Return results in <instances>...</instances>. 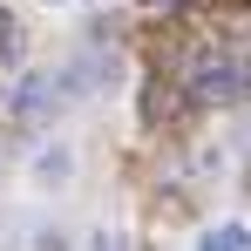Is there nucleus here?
<instances>
[{
	"label": "nucleus",
	"mask_w": 251,
	"mask_h": 251,
	"mask_svg": "<svg viewBox=\"0 0 251 251\" xmlns=\"http://www.w3.org/2000/svg\"><path fill=\"white\" fill-rule=\"evenodd\" d=\"M190 88H197L204 102H231V95L245 88V68H238V61H224V54H204V61L190 68Z\"/></svg>",
	"instance_id": "f257e3e1"
},
{
	"label": "nucleus",
	"mask_w": 251,
	"mask_h": 251,
	"mask_svg": "<svg viewBox=\"0 0 251 251\" xmlns=\"http://www.w3.org/2000/svg\"><path fill=\"white\" fill-rule=\"evenodd\" d=\"M197 251H251V231L245 224H217V231H204Z\"/></svg>",
	"instance_id": "f03ea898"
},
{
	"label": "nucleus",
	"mask_w": 251,
	"mask_h": 251,
	"mask_svg": "<svg viewBox=\"0 0 251 251\" xmlns=\"http://www.w3.org/2000/svg\"><path fill=\"white\" fill-rule=\"evenodd\" d=\"M14 54H21V41H14V14L0 7V61H14Z\"/></svg>",
	"instance_id": "7ed1b4c3"
},
{
	"label": "nucleus",
	"mask_w": 251,
	"mask_h": 251,
	"mask_svg": "<svg viewBox=\"0 0 251 251\" xmlns=\"http://www.w3.org/2000/svg\"><path fill=\"white\" fill-rule=\"evenodd\" d=\"M143 7H156V14H170V7H183V0H143Z\"/></svg>",
	"instance_id": "20e7f679"
},
{
	"label": "nucleus",
	"mask_w": 251,
	"mask_h": 251,
	"mask_svg": "<svg viewBox=\"0 0 251 251\" xmlns=\"http://www.w3.org/2000/svg\"><path fill=\"white\" fill-rule=\"evenodd\" d=\"M102 251H123V238H102Z\"/></svg>",
	"instance_id": "39448f33"
},
{
	"label": "nucleus",
	"mask_w": 251,
	"mask_h": 251,
	"mask_svg": "<svg viewBox=\"0 0 251 251\" xmlns=\"http://www.w3.org/2000/svg\"><path fill=\"white\" fill-rule=\"evenodd\" d=\"M245 88H251V68H245Z\"/></svg>",
	"instance_id": "423d86ee"
}]
</instances>
